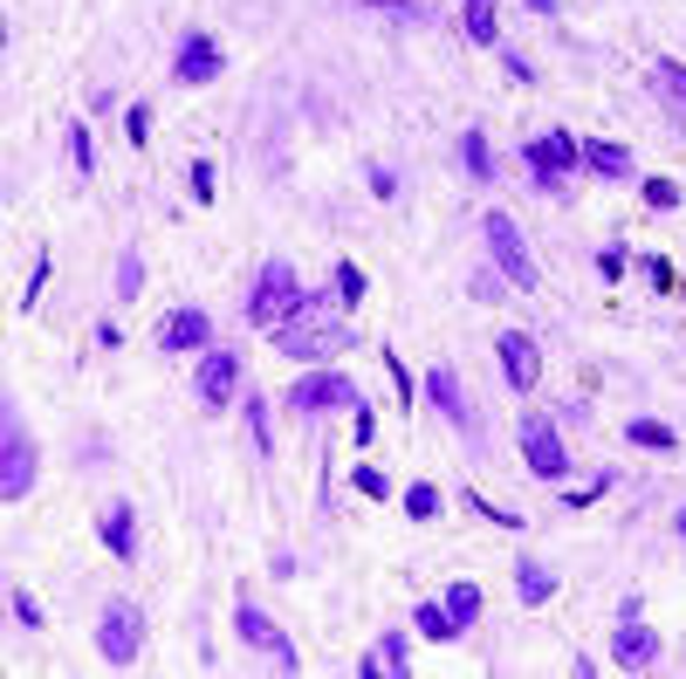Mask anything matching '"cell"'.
<instances>
[{
    "label": "cell",
    "mask_w": 686,
    "mask_h": 679,
    "mask_svg": "<svg viewBox=\"0 0 686 679\" xmlns=\"http://www.w3.org/2000/svg\"><path fill=\"white\" fill-rule=\"evenodd\" d=\"M350 343H357V330L350 323H322V316H296V323L275 330V350L296 357V365H322V357H337Z\"/></svg>",
    "instance_id": "5"
},
{
    "label": "cell",
    "mask_w": 686,
    "mask_h": 679,
    "mask_svg": "<svg viewBox=\"0 0 686 679\" xmlns=\"http://www.w3.org/2000/svg\"><path fill=\"white\" fill-rule=\"evenodd\" d=\"M289 406H296L302 419H322V412H357V406H365V391H357L344 371L316 365V371H302V378L289 385Z\"/></svg>",
    "instance_id": "6"
},
{
    "label": "cell",
    "mask_w": 686,
    "mask_h": 679,
    "mask_svg": "<svg viewBox=\"0 0 686 679\" xmlns=\"http://www.w3.org/2000/svg\"><path fill=\"white\" fill-rule=\"evenodd\" d=\"M460 28L474 34L480 49H501V28H495V0H460Z\"/></svg>",
    "instance_id": "22"
},
{
    "label": "cell",
    "mask_w": 686,
    "mask_h": 679,
    "mask_svg": "<svg viewBox=\"0 0 686 679\" xmlns=\"http://www.w3.org/2000/svg\"><path fill=\"white\" fill-rule=\"evenodd\" d=\"M515 439H521V460H529L536 481H563V473H570V447H563V432L549 419H521Z\"/></svg>",
    "instance_id": "9"
},
{
    "label": "cell",
    "mask_w": 686,
    "mask_h": 679,
    "mask_svg": "<svg viewBox=\"0 0 686 679\" xmlns=\"http://www.w3.org/2000/svg\"><path fill=\"white\" fill-rule=\"evenodd\" d=\"M28 488H34V439H28L21 412L8 406V439H0V495L21 501Z\"/></svg>",
    "instance_id": "10"
},
{
    "label": "cell",
    "mask_w": 686,
    "mask_h": 679,
    "mask_svg": "<svg viewBox=\"0 0 686 679\" xmlns=\"http://www.w3.org/2000/svg\"><path fill=\"white\" fill-rule=\"evenodd\" d=\"M248 432H255V447H261V460H268V447H275V439H268V398H261V391L248 398Z\"/></svg>",
    "instance_id": "31"
},
{
    "label": "cell",
    "mask_w": 686,
    "mask_h": 679,
    "mask_svg": "<svg viewBox=\"0 0 686 679\" xmlns=\"http://www.w3.org/2000/svg\"><path fill=\"white\" fill-rule=\"evenodd\" d=\"M521 166H529V186H536V192L563 199V192H570V172H584V144H577L570 131H543V138L521 144Z\"/></svg>",
    "instance_id": "2"
},
{
    "label": "cell",
    "mask_w": 686,
    "mask_h": 679,
    "mask_svg": "<svg viewBox=\"0 0 686 679\" xmlns=\"http://www.w3.org/2000/svg\"><path fill=\"white\" fill-rule=\"evenodd\" d=\"M480 241H488V261L501 268V282L508 289H536L543 274H536V254H529V241H521V227H515V213H480Z\"/></svg>",
    "instance_id": "3"
},
{
    "label": "cell",
    "mask_w": 686,
    "mask_h": 679,
    "mask_svg": "<svg viewBox=\"0 0 686 679\" xmlns=\"http://www.w3.org/2000/svg\"><path fill=\"white\" fill-rule=\"evenodd\" d=\"M612 659H618L625 672H653V666H659V631L645 625V618H618V631H612Z\"/></svg>",
    "instance_id": "13"
},
{
    "label": "cell",
    "mask_w": 686,
    "mask_h": 679,
    "mask_svg": "<svg viewBox=\"0 0 686 679\" xmlns=\"http://www.w3.org/2000/svg\"><path fill=\"white\" fill-rule=\"evenodd\" d=\"M412 631L433 638V646H439V638H460V625H454V611H447V597H439V605H412Z\"/></svg>",
    "instance_id": "23"
},
{
    "label": "cell",
    "mask_w": 686,
    "mask_h": 679,
    "mask_svg": "<svg viewBox=\"0 0 686 679\" xmlns=\"http://www.w3.org/2000/svg\"><path fill=\"white\" fill-rule=\"evenodd\" d=\"M612 481H618V473H612V467H604V473H590V488H584V495H570V508H590V501H597L604 488H612Z\"/></svg>",
    "instance_id": "40"
},
{
    "label": "cell",
    "mask_w": 686,
    "mask_h": 679,
    "mask_svg": "<svg viewBox=\"0 0 686 679\" xmlns=\"http://www.w3.org/2000/svg\"><path fill=\"white\" fill-rule=\"evenodd\" d=\"M69 158H76V172H97V144H90V124H69Z\"/></svg>",
    "instance_id": "28"
},
{
    "label": "cell",
    "mask_w": 686,
    "mask_h": 679,
    "mask_svg": "<svg viewBox=\"0 0 686 679\" xmlns=\"http://www.w3.org/2000/svg\"><path fill=\"white\" fill-rule=\"evenodd\" d=\"M385 371H391V385H398V398H406V406H412V398H419V378L406 371V365H398V357L385 350Z\"/></svg>",
    "instance_id": "35"
},
{
    "label": "cell",
    "mask_w": 686,
    "mask_h": 679,
    "mask_svg": "<svg viewBox=\"0 0 686 679\" xmlns=\"http://www.w3.org/2000/svg\"><path fill=\"white\" fill-rule=\"evenodd\" d=\"M220 69H227V56H220L213 34H186L179 56H172V83H179V90H199V83H213Z\"/></svg>",
    "instance_id": "11"
},
{
    "label": "cell",
    "mask_w": 686,
    "mask_h": 679,
    "mask_svg": "<svg viewBox=\"0 0 686 679\" xmlns=\"http://www.w3.org/2000/svg\"><path fill=\"white\" fill-rule=\"evenodd\" d=\"M365 8H371V14H398V21H426V14H433L426 0H365Z\"/></svg>",
    "instance_id": "30"
},
{
    "label": "cell",
    "mask_w": 686,
    "mask_h": 679,
    "mask_svg": "<svg viewBox=\"0 0 686 679\" xmlns=\"http://www.w3.org/2000/svg\"><path fill=\"white\" fill-rule=\"evenodd\" d=\"M233 631L248 638L255 652H268V666H275V672H302V652L289 646V631H281L261 605H233Z\"/></svg>",
    "instance_id": "7"
},
{
    "label": "cell",
    "mask_w": 686,
    "mask_h": 679,
    "mask_svg": "<svg viewBox=\"0 0 686 679\" xmlns=\"http://www.w3.org/2000/svg\"><path fill=\"white\" fill-rule=\"evenodd\" d=\"M460 172L480 179V186H495V172H501V166H495V144H488V131H480V124L460 131Z\"/></svg>",
    "instance_id": "19"
},
{
    "label": "cell",
    "mask_w": 686,
    "mask_h": 679,
    "mask_svg": "<svg viewBox=\"0 0 686 679\" xmlns=\"http://www.w3.org/2000/svg\"><path fill=\"white\" fill-rule=\"evenodd\" d=\"M378 659H385V672H391V679H406V672H412L406 638H398V631H385V638H378Z\"/></svg>",
    "instance_id": "29"
},
{
    "label": "cell",
    "mask_w": 686,
    "mask_h": 679,
    "mask_svg": "<svg viewBox=\"0 0 686 679\" xmlns=\"http://www.w3.org/2000/svg\"><path fill=\"white\" fill-rule=\"evenodd\" d=\"M501 371H508V391H536L543 385V350H536V337L529 330H501Z\"/></svg>",
    "instance_id": "12"
},
{
    "label": "cell",
    "mask_w": 686,
    "mask_h": 679,
    "mask_svg": "<svg viewBox=\"0 0 686 679\" xmlns=\"http://www.w3.org/2000/svg\"><path fill=\"white\" fill-rule=\"evenodd\" d=\"M584 172L625 186V179H632V151H625V144H612V138H590V144H584Z\"/></svg>",
    "instance_id": "17"
},
{
    "label": "cell",
    "mask_w": 686,
    "mask_h": 679,
    "mask_svg": "<svg viewBox=\"0 0 686 679\" xmlns=\"http://www.w3.org/2000/svg\"><path fill=\"white\" fill-rule=\"evenodd\" d=\"M97 542L117 556V563H131V556H138V508H131L125 495H117V501L97 515Z\"/></svg>",
    "instance_id": "15"
},
{
    "label": "cell",
    "mask_w": 686,
    "mask_h": 679,
    "mask_svg": "<svg viewBox=\"0 0 686 679\" xmlns=\"http://www.w3.org/2000/svg\"><path fill=\"white\" fill-rule=\"evenodd\" d=\"M213 186H220V172L207 166V158H192V192H199V199H213Z\"/></svg>",
    "instance_id": "39"
},
{
    "label": "cell",
    "mask_w": 686,
    "mask_h": 679,
    "mask_svg": "<svg viewBox=\"0 0 686 679\" xmlns=\"http://www.w3.org/2000/svg\"><path fill=\"white\" fill-rule=\"evenodd\" d=\"M625 447H638V453H673L679 432H673L666 419H632V426H625Z\"/></svg>",
    "instance_id": "21"
},
{
    "label": "cell",
    "mask_w": 686,
    "mask_h": 679,
    "mask_svg": "<svg viewBox=\"0 0 686 679\" xmlns=\"http://www.w3.org/2000/svg\"><path fill=\"white\" fill-rule=\"evenodd\" d=\"M365 289H371V282H365V268H357V261H337V302H344V309H357V302H365Z\"/></svg>",
    "instance_id": "27"
},
{
    "label": "cell",
    "mask_w": 686,
    "mask_h": 679,
    "mask_svg": "<svg viewBox=\"0 0 686 679\" xmlns=\"http://www.w3.org/2000/svg\"><path fill=\"white\" fill-rule=\"evenodd\" d=\"M125 138H131V144L151 138V103H131V110H125Z\"/></svg>",
    "instance_id": "33"
},
{
    "label": "cell",
    "mask_w": 686,
    "mask_h": 679,
    "mask_svg": "<svg viewBox=\"0 0 686 679\" xmlns=\"http://www.w3.org/2000/svg\"><path fill=\"white\" fill-rule=\"evenodd\" d=\"M480 605H488V597H480V583H467V577L447 590V611H454V625H460V631H474V625H480Z\"/></svg>",
    "instance_id": "24"
},
{
    "label": "cell",
    "mask_w": 686,
    "mask_h": 679,
    "mask_svg": "<svg viewBox=\"0 0 686 679\" xmlns=\"http://www.w3.org/2000/svg\"><path fill=\"white\" fill-rule=\"evenodd\" d=\"M371 439H378V412H371V398H365V406H357V447H371Z\"/></svg>",
    "instance_id": "41"
},
{
    "label": "cell",
    "mask_w": 686,
    "mask_h": 679,
    "mask_svg": "<svg viewBox=\"0 0 686 679\" xmlns=\"http://www.w3.org/2000/svg\"><path fill=\"white\" fill-rule=\"evenodd\" d=\"M158 350H172V357H199V350H213V323H207V309H172L166 323H158Z\"/></svg>",
    "instance_id": "14"
},
{
    "label": "cell",
    "mask_w": 686,
    "mask_h": 679,
    "mask_svg": "<svg viewBox=\"0 0 686 679\" xmlns=\"http://www.w3.org/2000/svg\"><path fill=\"white\" fill-rule=\"evenodd\" d=\"M426 398H433V406L447 412V419H454L460 432H474V412H467V391H460L454 365H433V371H426Z\"/></svg>",
    "instance_id": "16"
},
{
    "label": "cell",
    "mask_w": 686,
    "mask_h": 679,
    "mask_svg": "<svg viewBox=\"0 0 686 679\" xmlns=\"http://www.w3.org/2000/svg\"><path fill=\"white\" fill-rule=\"evenodd\" d=\"M515 590H521V605H549V597H556V570H543L536 556H521V563H515Z\"/></svg>",
    "instance_id": "20"
},
{
    "label": "cell",
    "mask_w": 686,
    "mask_h": 679,
    "mask_svg": "<svg viewBox=\"0 0 686 679\" xmlns=\"http://www.w3.org/2000/svg\"><path fill=\"white\" fill-rule=\"evenodd\" d=\"M439 501H447V495H439L433 481H412V488H406V515H412V522H433Z\"/></svg>",
    "instance_id": "26"
},
{
    "label": "cell",
    "mask_w": 686,
    "mask_h": 679,
    "mask_svg": "<svg viewBox=\"0 0 686 679\" xmlns=\"http://www.w3.org/2000/svg\"><path fill=\"white\" fill-rule=\"evenodd\" d=\"M302 302H309V289L296 282V268L289 261H261L255 296H248V323L255 330H281V323H296V316H302Z\"/></svg>",
    "instance_id": "1"
},
{
    "label": "cell",
    "mask_w": 686,
    "mask_h": 679,
    "mask_svg": "<svg viewBox=\"0 0 686 679\" xmlns=\"http://www.w3.org/2000/svg\"><path fill=\"white\" fill-rule=\"evenodd\" d=\"M138 652H145V605H131V597H110L103 618H97V659L125 672V666H138Z\"/></svg>",
    "instance_id": "4"
},
{
    "label": "cell",
    "mask_w": 686,
    "mask_h": 679,
    "mask_svg": "<svg viewBox=\"0 0 686 679\" xmlns=\"http://www.w3.org/2000/svg\"><path fill=\"white\" fill-rule=\"evenodd\" d=\"M8 605H14V625H42V605H34V597H28L21 583L8 590Z\"/></svg>",
    "instance_id": "36"
},
{
    "label": "cell",
    "mask_w": 686,
    "mask_h": 679,
    "mask_svg": "<svg viewBox=\"0 0 686 679\" xmlns=\"http://www.w3.org/2000/svg\"><path fill=\"white\" fill-rule=\"evenodd\" d=\"M350 495H371V501H385V495H391V481H385L378 467H357V473H350Z\"/></svg>",
    "instance_id": "32"
},
{
    "label": "cell",
    "mask_w": 686,
    "mask_h": 679,
    "mask_svg": "<svg viewBox=\"0 0 686 679\" xmlns=\"http://www.w3.org/2000/svg\"><path fill=\"white\" fill-rule=\"evenodd\" d=\"M645 207H659V213L679 207V186H673V179H645Z\"/></svg>",
    "instance_id": "34"
},
{
    "label": "cell",
    "mask_w": 686,
    "mask_h": 679,
    "mask_svg": "<svg viewBox=\"0 0 686 679\" xmlns=\"http://www.w3.org/2000/svg\"><path fill=\"white\" fill-rule=\"evenodd\" d=\"M138 296H145V254L125 248L117 254V302H138Z\"/></svg>",
    "instance_id": "25"
},
{
    "label": "cell",
    "mask_w": 686,
    "mask_h": 679,
    "mask_svg": "<svg viewBox=\"0 0 686 679\" xmlns=\"http://www.w3.org/2000/svg\"><path fill=\"white\" fill-rule=\"evenodd\" d=\"M645 282H653V289H673V268H666L659 254H645Z\"/></svg>",
    "instance_id": "43"
},
{
    "label": "cell",
    "mask_w": 686,
    "mask_h": 679,
    "mask_svg": "<svg viewBox=\"0 0 686 679\" xmlns=\"http://www.w3.org/2000/svg\"><path fill=\"white\" fill-rule=\"evenodd\" d=\"M495 274H501V268H480V274H474V282H467V289H474L480 302H495V296H501V282H495Z\"/></svg>",
    "instance_id": "42"
},
{
    "label": "cell",
    "mask_w": 686,
    "mask_h": 679,
    "mask_svg": "<svg viewBox=\"0 0 686 679\" xmlns=\"http://www.w3.org/2000/svg\"><path fill=\"white\" fill-rule=\"evenodd\" d=\"M597 274L604 282H625V248H597Z\"/></svg>",
    "instance_id": "38"
},
{
    "label": "cell",
    "mask_w": 686,
    "mask_h": 679,
    "mask_svg": "<svg viewBox=\"0 0 686 679\" xmlns=\"http://www.w3.org/2000/svg\"><path fill=\"white\" fill-rule=\"evenodd\" d=\"M49 274H56V261H49V248L34 254V282H28V296L21 302H42V289H49Z\"/></svg>",
    "instance_id": "37"
},
{
    "label": "cell",
    "mask_w": 686,
    "mask_h": 679,
    "mask_svg": "<svg viewBox=\"0 0 686 679\" xmlns=\"http://www.w3.org/2000/svg\"><path fill=\"white\" fill-rule=\"evenodd\" d=\"M529 14H556V0H529Z\"/></svg>",
    "instance_id": "45"
},
{
    "label": "cell",
    "mask_w": 686,
    "mask_h": 679,
    "mask_svg": "<svg viewBox=\"0 0 686 679\" xmlns=\"http://www.w3.org/2000/svg\"><path fill=\"white\" fill-rule=\"evenodd\" d=\"M673 536H686V508H679V515H673Z\"/></svg>",
    "instance_id": "46"
},
{
    "label": "cell",
    "mask_w": 686,
    "mask_h": 679,
    "mask_svg": "<svg viewBox=\"0 0 686 679\" xmlns=\"http://www.w3.org/2000/svg\"><path fill=\"white\" fill-rule=\"evenodd\" d=\"M645 90H653L666 110H686V62H673V56H659L653 69H645Z\"/></svg>",
    "instance_id": "18"
},
{
    "label": "cell",
    "mask_w": 686,
    "mask_h": 679,
    "mask_svg": "<svg viewBox=\"0 0 686 679\" xmlns=\"http://www.w3.org/2000/svg\"><path fill=\"white\" fill-rule=\"evenodd\" d=\"M371 192H378V199H391V192H398V179H391L385 166H371Z\"/></svg>",
    "instance_id": "44"
},
{
    "label": "cell",
    "mask_w": 686,
    "mask_h": 679,
    "mask_svg": "<svg viewBox=\"0 0 686 679\" xmlns=\"http://www.w3.org/2000/svg\"><path fill=\"white\" fill-rule=\"evenodd\" d=\"M192 391H199V406H207V412L233 406V398H240V350H227V343L199 350V378H192Z\"/></svg>",
    "instance_id": "8"
}]
</instances>
